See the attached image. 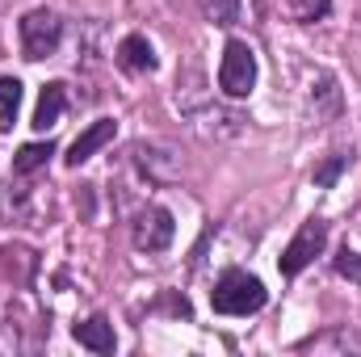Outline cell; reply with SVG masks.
I'll return each instance as SVG.
<instances>
[{
	"label": "cell",
	"mask_w": 361,
	"mask_h": 357,
	"mask_svg": "<svg viewBox=\"0 0 361 357\" xmlns=\"http://www.w3.org/2000/svg\"><path fill=\"white\" fill-rule=\"evenodd\" d=\"M281 8H286V17H294V21H319V17L332 8V0H281Z\"/></svg>",
	"instance_id": "4fadbf2b"
},
{
	"label": "cell",
	"mask_w": 361,
	"mask_h": 357,
	"mask_svg": "<svg viewBox=\"0 0 361 357\" xmlns=\"http://www.w3.org/2000/svg\"><path fill=\"white\" fill-rule=\"evenodd\" d=\"M345 164H349V156H332L328 164H319L315 169V185H336V177L345 173Z\"/></svg>",
	"instance_id": "9a60e30c"
},
{
	"label": "cell",
	"mask_w": 361,
	"mask_h": 357,
	"mask_svg": "<svg viewBox=\"0 0 361 357\" xmlns=\"http://www.w3.org/2000/svg\"><path fill=\"white\" fill-rule=\"evenodd\" d=\"M63 105H68L63 85H47L42 97H38V109H34V131H51V126L63 118Z\"/></svg>",
	"instance_id": "9c48e42d"
},
{
	"label": "cell",
	"mask_w": 361,
	"mask_h": 357,
	"mask_svg": "<svg viewBox=\"0 0 361 357\" xmlns=\"http://www.w3.org/2000/svg\"><path fill=\"white\" fill-rule=\"evenodd\" d=\"M265 286H261V277H252V273H244V269H227L219 282H214V290H210V307L219 311V315H252V311H261L265 307Z\"/></svg>",
	"instance_id": "6da1fadb"
},
{
	"label": "cell",
	"mask_w": 361,
	"mask_h": 357,
	"mask_svg": "<svg viewBox=\"0 0 361 357\" xmlns=\"http://www.w3.org/2000/svg\"><path fill=\"white\" fill-rule=\"evenodd\" d=\"M17 105H21V80L17 76H0V131H13Z\"/></svg>",
	"instance_id": "8fae6325"
},
{
	"label": "cell",
	"mask_w": 361,
	"mask_h": 357,
	"mask_svg": "<svg viewBox=\"0 0 361 357\" xmlns=\"http://www.w3.org/2000/svg\"><path fill=\"white\" fill-rule=\"evenodd\" d=\"M76 341H80L85 349H92V353H114V345H118V341H114V324L101 320V315L76 324Z\"/></svg>",
	"instance_id": "ba28073f"
},
{
	"label": "cell",
	"mask_w": 361,
	"mask_h": 357,
	"mask_svg": "<svg viewBox=\"0 0 361 357\" xmlns=\"http://www.w3.org/2000/svg\"><path fill=\"white\" fill-rule=\"evenodd\" d=\"M51 156H55L51 143H25V147L13 156V173H34V169H42Z\"/></svg>",
	"instance_id": "7c38bea8"
},
{
	"label": "cell",
	"mask_w": 361,
	"mask_h": 357,
	"mask_svg": "<svg viewBox=\"0 0 361 357\" xmlns=\"http://www.w3.org/2000/svg\"><path fill=\"white\" fill-rule=\"evenodd\" d=\"M324 244H328V223H324V219H307V223L298 227V236L286 244V253H281L277 269H281L286 277L302 273V269H307L315 257H319V253H324Z\"/></svg>",
	"instance_id": "277c9868"
},
{
	"label": "cell",
	"mask_w": 361,
	"mask_h": 357,
	"mask_svg": "<svg viewBox=\"0 0 361 357\" xmlns=\"http://www.w3.org/2000/svg\"><path fill=\"white\" fill-rule=\"evenodd\" d=\"M244 0H202V13L214 21V25H223V30H231V25H240L244 21Z\"/></svg>",
	"instance_id": "30bf717a"
},
{
	"label": "cell",
	"mask_w": 361,
	"mask_h": 357,
	"mask_svg": "<svg viewBox=\"0 0 361 357\" xmlns=\"http://www.w3.org/2000/svg\"><path fill=\"white\" fill-rule=\"evenodd\" d=\"M17 30H21V51H25V59H47V55H55V47H59V38H63V21H59L51 8L25 13Z\"/></svg>",
	"instance_id": "3957f363"
},
{
	"label": "cell",
	"mask_w": 361,
	"mask_h": 357,
	"mask_svg": "<svg viewBox=\"0 0 361 357\" xmlns=\"http://www.w3.org/2000/svg\"><path fill=\"white\" fill-rule=\"evenodd\" d=\"M332 265H336V273H341V277H349V282H357V286H361V253H349V248H341Z\"/></svg>",
	"instance_id": "5bb4252c"
},
{
	"label": "cell",
	"mask_w": 361,
	"mask_h": 357,
	"mask_svg": "<svg viewBox=\"0 0 361 357\" xmlns=\"http://www.w3.org/2000/svg\"><path fill=\"white\" fill-rule=\"evenodd\" d=\"M118 63H122L126 72L143 76V72H156V51H152V42H147L143 34H130V38H122V47H118Z\"/></svg>",
	"instance_id": "52a82bcc"
},
{
	"label": "cell",
	"mask_w": 361,
	"mask_h": 357,
	"mask_svg": "<svg viewBox=\"0 0 361 357\" xmlns=\"http://www.w3.org/2000/svg\"><path fill=\"white\" fill-rule=\"evenodd\" d=\"M114 135H118L114 118H97L89 131H80V139L68 147V164H72V169H80V164H85V160H92V156H97V152H101Z\"/></svg>",
	"instance_id": "8992f818"
},
{
	"label": "cell",
	"mask_w": 361,
	"mask_h": 357,
	"mask_svg": "<svg viewBox=\"0 0 361 357\" xmlns=\"http://www.w3.org/2000/svg\"><path fill=\"white\" fill-rule=\"evenodd\" d=\"M173 236H177V223H173V214L164 206H147V210L135 214L130 240H135L139 253H164L173 244Z\"/></svg>",
	"instance_id": "5b68a950"
},
{
	"label": "cell",
	"mask_w": 361,
	"mask_h": 357,
	"mask_svg": "<svg viewBox=\"0 0 361 357\" xmlns=\"http://www.w3.org/2000/svg\"><path fill=\"white\" fill-rule=\"evenodd\" d=\"M257 85V55L244 38H231L223 47V63H219V89L227 97H248Z\"/></svg>",
	"instance_id": "7a4b0ae2"
}]
</instances>
